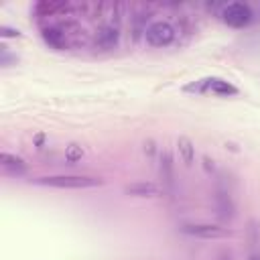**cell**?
Here are the masks:
<instances>
[{
  "label": "cell",
  "instance_id": "17",
  "mask_svg": "<svg viewBox=\"0 0 260 260\" xmlns=\"http://www.w3.org/2000/svg\"><path fill=\"white\" fill-rule=\"evenodd\" d=\"M248 260H260V252H252V254L248 256Z\"/></svg>",
  "mask_w": 260,
  "mask_h": 260
},
{
  "label": "cell",
  "instance_id": "8",
  "mask_svg": "<svg viewBox=\"0 0 260 260\" xmlns=\"http://www.w3.org/2000/svg\"><path fill=\"white\" fill-rule=\"evenodd\" d=\"M158 175L162 179V185L173 191L175 189V165H173V156L169 150H162L158 154Z\"/></svg>",
  "mask_w": 260,
  "mask_h": 260
},
{
  "label": "cell",
  "instance_id": "14",
  "mask_svg": "<svg viewBox=\"0 0 260 260\" xmlns=\"http://www.w3.org/2000/svg\"><path fill=\"white\" fill-rule=\"evenodd\" d=\"M0 35L2 37H20V32L16 28H8V26H0Z\"/></svg>",
  "mask_w": 260,
  "mask_h": 260
},
{
  "label": "cell",
  "instance_id": "3",
  "mask_svg": "<svg viewBox=\"0 0 260 260\" xmlns=\"http://www.w3.org/2000/svg\"><path fill=\"white\" fill-rule=\"evenodd\" d=\"M175 37H177V30L169 20H154L148 24V28L144 32L146 43L154 49H165V47L173 45Z\"/></svg>",
  "mask_w": 260,
  "mask_h": 260
},
{
  "label": "cell",
  "instance_id": "12",
  "mask_svg": "<svg viewBox=\"0 0 260 260\" xmlns=\"http://www.w3.org/2000/svg\"><path fill=\"white\" fill-rule=\"evenodd\" d=\"M83 154H85V150H83V146L77 144V142H71V144H67V148H65V160L71 162V165L77 162V160H81Z\"/></svg>",
  "mask_w": 260,
  "mask_h": 260
},
{
  "label": "cell",
  "instance_id": "13",
  "mask_svg": "<svg viewBox=\"0 0 260 260\" xmlns=\"http://www.w3.org/2000/svg\"><path fill=\"white\" fill-rule=\"evenodd\" d=\"M248 240H250V246L256 248L260 244V223L258 221H250L248 223Z\"/></svg>",
  "mask_w": 260,
  "mask_h": 260
},
{
  "label": "cell",
  "instance_id": "5",
  "mask_svg": "<svg viewBox=\"0 0 260 260\" xmlns=\"http://www.w3.org/2000/svg\"><path fill=\"white\" fill-rule=\"evenodd\" d=\"M118 41H120V26H118V22H104L93 32L91 47L95 51H112V49L118 47Z\"/></svg>",
  "mask_w": 260,
  "mask_h": 260
},
{
  "label": "cell",
  "instance_id": "2",
  "mask_svg": "<svg viewBox=\"0 0 260 260\" xmlns=\"http://www.w3.org/2000/svg\"><path fill=\"white\" fill-rule=\"evenodd\" d=\"M35 185L55 187V189H91V187H100L102 179L85 177V175H51V177L35 179Z\"/></svg>",
  "mask_w": 260,
  "mask_h": 260
},
{
  "label": "cell",
  "instance_id": "9",
  "mask_svg": "<svg viewBox=\"0 0 260 260\" xmlns=\"http://www.w3.org/2000/svg\"><path fill=\"white\" fill-rule=\"evenodd\" d=\"M124 193L132 195V197H158L160 195V187L156 183H150V181H138V183L126 185Z\"/></svg>",
  "mask_w": 260,
  "mask_h": 260
},
{
  "label": "cell",
  "instance_id": "7",
  "mask_svg": "<svg viewBox=\"0 0 260 260\" xmlns=\"http://www.w3.org/2000/svg\"><path fill=\"white\" fill-rule=\"evenodd\" d=\"M213 201H215V209H217V215L221 219H232L236 215V203L232 199V193L225 185L217 183L215 191H213Z\"/></svg>",
  "mask_w": 260,
  "mask_h": 260
},
{
  "label": "cell",
  "instance_id": "6",
  "mask_svg": "<svg viewBox=\"0 0 260 260\" xmlns=\"http://www.w3.org/2000/svg\"><path fill=\"white\" fill-rule=\"evenodd\" d=\"M183 234L191 236V238H199V240H219L230 236V232L225 228L213 225V223H183L179 228Z\"/></svg>",
  "mask_w": 260,
  "mask_h": 260
},
{
  "label": "cell",
  "instance_id": "11",
  "mask_svg": "<svg viewBox=\"0 0 260 260\" xmlns=\"http://www.w3.org/2000/svg\"><path fill=\"white\" fill-rule=\"evenodd\" d=\"M177 150H179V154H181V158L187 167H191L195 162V144L191 142V138L179 136L177 138Z\"/></svg>",
  "mask_w": 260,
  "mask_h": 260
},
{
  "label": "cell",
  "instance_id": "4",
  "mask_svg": "<svg viewBox=\"0 0 260 260\" xmlns=\"http://www.w3.org/2000/svg\"><path fill=\"white\" fill-rule=\"evenodd\" d=\"M219 18L228 24V26H234V28H244L252 22V10L248 4H242V2H232V4H225L221 10H219Z\"/></svg>",
  "mask_w": 260,
  "mask_h": 260
},
{
  "label": "cell",
  "instance_id": "15",
  "mask_svg": "<svg viewBox=\"0 0 260 260\" xmlns=\"http://www.w3.org/2000/svg\"><path fill=\"white\" fill-rule=\"evenodd\" d=\"M144 152L154 154V142H152V140H146V142H144Z\"/></svg>",
  "mask_w": 260,
  "mask_h": 260
},
{
  "label": "cell",
  "instance_id": "1",
  "mask_svg": "<svg viewBox=\"0 0 260 260\" xmlns=\"http://www.w3.org/2000/svg\"><path fill=\"white\" fill-rule=\"evenodd\" d=\"M81 28L77 22H73L71 18H65V20H59V22H47L41 26V37L43 41L57 49V51H65V49H71V47H79L83 45L81 41Z\"/></svg>",
  "mask_w": 260,
  "mask_h": 260
},
{
  "label": "cell",
  "instance_id": "10",
  "mask_svg": "<svg viewBox=\"0 0 260 260\" xmlns=\"http://www.w3.org/2000/svg\"><path fill=\"white\" fill-rule=\"evenodd\" d=\"M0 167L6 171V173H12V175H24L26 173V162L16 156V154H10V152H0Z\"/></svg>",
  "mask_w": 260,
  "mask_h": 260
},
{
  "label": "cell",
  "instance_id": "18",
  "mask_svg": "<svg viewBox=\"0 0 260 260\" xmlns=\"http://www.w3.org/2000/svg\"><path fill=\"white\" fill-rule=\"evenodd\" d=\"M217 260H232V256H230V254H221Z\"/></svg>",
  "mask_w": 260,
  "mask_h": 260
},
{
  "label": "cell",
  "instance_id": "16",
  "mask_svg": "<svg viewBox=\"0 0 260 260\" xmlns=\"http://www.w3.org/2000/svg\"><path fill=\"white\" fill-rule=\"evenodd\" d=\"M203 162H205V169H207V171H209V169L213 171V160H209V156H203Z\"/></svg>",
  "mask_w": 260,
  "mask_h": 260
}]
</instances>
